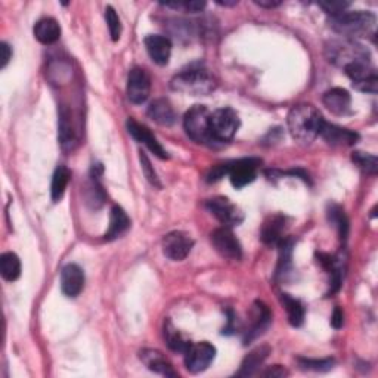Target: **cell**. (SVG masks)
I'll return each mask as SVG.
<instances>
[{"label": "cell", "mask_w": 378, "mask_h": 378, "mask_svg": "<svg viewBox=\"0 0 378 378\" xmlns=\"http://www.w3.org/2000/svg\"><path fill=\"white\" fill-rule=\"evenodd\" d=\"M205 8V2H200V0H191V2H184V9L188 12H201Z\"/></svg>", "instance_id": "obj_41"}, {"label": "cell", "mask_w": 378, "mask_h": 378, "mask_svg": "<svg viewBox=\"0 0 378 378\" xmlns=\"http://www.w3.org/2000/svg\"><path fill=\"white\" fill-rule=\"evenodd\" d=\"M212 242L222 258L229 260H239L242 258V247L230 228L222 226L214 229L212 233Z\"/></svg>", "instance_id": "obj_12"}, {"label": "cell", "mask_w": 378, "mask_h": 378, "mask_svg": "<svg viewBox=\"0 0 378 378\" xmlns=\"http://www.w3.org/2000/svg\"><path fill=\"white\" fill-rule=\"evenodd\" d=\"M148 117L155 121L157 125L170 127L176 123V111L173 105L170 104L164 97H158V100L152 101L148 107Z\"/></svg>", "instance_id": "obj_20"}, {"label": "cell", "mask_w": 378, "mask_h": 378, "mask_svg": "<svg viewBox=\"0 0 378 378\" xmlns=\"http://www.w3.org/2000/svg\"><path fill=\"white\" fill-rule=\"evenodd\" d=\"M281 303L285 308L288 322L292 326H301L304 322V306L303 303L290 294H281Z\"/></svg>", "instance_id": "obj_29"}, {"label": "cell", "mask_w": 378, "mask_h": 378, "mask_svg": "<svg viewBox=\"0 0 378 378\" xmlns=\"http://www.w3.org/2000/svg\"><path fill=\"white\" fill-rule=\"evenodd\" d=\"M141 164H142V170H143V173H145V178L148 179V182L151 185L157 187V188H160V180H158V176L155 173V170L154 167L151 166V162H150V158L146 157V154L141 152Z\"/></svg>", "instance_id": "obj_36"}, {"label": "cell", "mask_w": 378, "mask_h": 378, "mask_svg": "<svg viewBox=\"0 0 378 378\" xmlns=\"http://www.w3.org/2000/svg\"><path fill=\"white\" fill-rule=\"evenodd\" d=\"M343 324H345V313L340 308H336L331 316V325L336 328V330H340V328L343 326Z\"/></svg>", "instance_id": "obj_39"}, {"label": "cell", "mask_w": 378, "mask_h": 378, "mask_svg": "<svg viewBox=\"0 0 378 378\" xmlns=\"http://www.w3.org/2000/svg\"><path fill=\"white\" fill-rule=\"evenodd\" d=\"M59 142L64 151H71L76 145V135L72 130L67 108H61L59 111Z\"/></svg>", "instance_id": "obj_26"}, {"label": "cell", "mask_w": 378, "mask_h": 378, "mask_svg": "<svg viewBox=\"0 0 378 378\" xmlns=\"http://www.w3.org/2000/svg\"><path fill=\"white\" fill-rule=\"evenodd\" d=\"M269 353H271V349L267 346H260V347H255L254 350H251L249 355L244 358V361L241 363V368L237 372V375L238 377L254 375L255 372L259 371V368L262 367V363L266 361V358L269 356Z\"/></svg>", "instance_id": "obj_24"}, {"label": "cell", "mask_w": 378, "mask_h": 378, "mask_svg": "<svg viewBox=\"0 0 378 378\" xmlns=\"http://www.w3.org/2000/svg\"><path fill=\"white\" fill-rule=\"evenodd\" d=\"M347 77L352 80L353 88L359 92L375 95L378 90L377 70L371 63H355L343 68Z\"/></svg>", "instance_id": "obj_7"}, {"label": "cell", "mask_w": 378, "mask_h": 378, "mask_svg": "<svg viewBox=\"0 0 378 378\" xmlns=\"http://www.w3.org/2000/svg\"><path fill=\"white\" fill-rule=\"evenodd\" d=\"M260 164H262V160H259V158H253V157L241 158V160L226 163L228 166L226 175H229L230 184H233L237 189L247 187L255 179V176H258V170Z\"/></svg>", "instance_id": "obj_8"}, {"label": "cell", "mask_w": 378, "mask_h": 378, "mask_svg": "<svg viewBox=\"0 0 378 378\" xmlns=\"http://www.w3.org/2000/svg\"><path fill=\"white\" fill-rule=\"evenodd\" d=\"M170 88L179 93L205 96L210 95L217 88V81L207 68L201 65H192L176 74L170 81Z\"/></svg>", "instance_id": "obj_3"}, {"label": "cell", "mask_w": 378, "mask_h": 378, "mask_svg": "<svg viewBox=\"0 0 378 378\" xmlns=\"http://www.w3.org/2000/svg\"><path fill=\"white\" fill-rule=\"evenodd\" d=\"M288 372L283 368V367H279V365H275V367L269 368L267 371L263 372L265 377H272V378H281V377H285Z\"/></svg>", "instance_id": "obj_42"}, {"label": "cell", "mask_w": 378, "mask_h": 378, "mask_svg": "<svg viewBox=\"0 0 378 378\" xmlns=\"http://www.w3.org/2000/svg\"><path fill=\"white\" fill-rule=\"evenodd\" d=\"M70 182V170L65 166H58L55 173L52 176V185H51V197L54 203L63 200L65 189Z\"/></svg>", "instance_id": "obj_30"}, {"label": "cell", "mask_w": 378, "mask_h": 378, "mask_svg": "<svg viewBox=\"0 0 378 378\" xmlns=\"http://www.w3.org/2000/svg\"><path fill=\"white\" fill-rule=\"evenodd\" d=\"M322 102L336 116H346L350 113L352 97L347 90L341 88H334L325 92L322 96Z\"/></svg>", "instance_id": "obj_22"}, {"label": "cell", "mask_w": 378, "mask_h": 378, "mask_svg": "<svg viewBox=\"0 0 378 378\" xmlns=\"http://www.w3.org/2000/svg\"><path fill=\"white\" fill-rule=\"evenodd\" d=\"M216 358V347L209 341L191 345L185 352V365L187 370L192 374H200L210 367V363Z\"/></svg>", "instance_id": "obj_9"}, {"label": "cell", "mask_w": 378, "mask_h": 378, "mask_svg": "<svg viewBox=\"0 0 378 378\" xmlns=\"http://www.w3.org/2000/svg\"><path fill=\"white\" fill-rule=\"evenodd\" d=\"M12 58V49L8 43H0V68H5Z\"/></svg>", "instance_id": "obj_38"}, {"label": "cell", "mask_w": 378, "mask_h": 378, "mask_svg": "<svg viewBox=\"0 0 378 378\" xmlns=\"http://www.w3.org/2000/svg\"><path fill=\"white\" fill-rule=\"evenodd\" d=\"M352 160H353V163H355L362 170V172H365L367 175H372V176L377 175L378 160H377L375 155L356 151V152H353Z\"/></svg>", "instance_id": "obj_33"}, {"label": "cell", "mask_w": 378, "mask_h": 378, "mask_svg": "<svg viewBox=\"0 0 378 378\" xmlns=\"http://www.w3.org/2000/svg\"><path fill=\"white\" fill-rule=\"evenodd\" d=\"M130 228V219L127 213L121 209L120 205H114L111 210V217H109V228L105 234L107 241L117 239L123 235L126 230Z\"/></svg>", "instance_id": "obj_25"}, {"label": "cell", "mask_w": 378, "mask_h": 378, "mask_svg": "<svg viewBox=\"0 0 378 378\" xmlns=\"http://www.w3.org/2000/svg\"><path fill=\"white\" fill-rule=\"evenodd\" d=\"M205 207L226 228L238 226L244 221L242 212L225 197H214L205 203Z\"/></svg>", "instance_id": "obj_10"}, {"label": "cell", "mask_w": 378, "mask_h": 378, "mask_svg": "<svg viewBox=\"0 0 378 378\" xmlns=\"http://www.w3.org/2000/svg\"><path fill=\"white\" fill-rule=\"evenodd\" d=\"M239 129V117L233 108H221L212 113L210 130L216 143L233 141Z\"/></svg>", "instance_id": "obj_6"}, {"label": "cell", "mask_w": 378, "mask_h": 378, "mask_svg": "<svg viewBox=\"0 0 378 378\" xmlns=\"http://www.w3.org/2000/svg\"><path fill=\"white\" fill-rule=\"evenodd\" d=\"M279 246V263H278V276H285L290 274L292 267V246H294V239L292 238H284Z\"/></svg>", "instance_id": "obj_31"}, {"label": "cell", "mask_w": 378, "mask_h": 378, "mask_svg": "<svg viewBox=\"0 0 378 378\" xmlns=\"http://www.w3.org/2000/svg\"><path fill=\"white\" fill-rule=\"evenodd\" d=\"M210 117L212 113L204 105H194L188 109L184 118V127L194 142L209 146L216 145L210 130Z\"/></svg>", "instance_id": "obj_5"}, {"label": "cell", "mask_w": 378, "mask_h": 378, "mask_svg": "<svg viewBox=\"0 0 378 378\" xmlns=\"http://www.w3.org/2000/svg\"><path fill=\"white\" fill-rule=\"evenodd\" d=\"M217 3L222 5V6H235V5H238V0H233V2H229V0H225V2H222V0H217Z\"/></svg>", "instance_id": "obj_44"}, {"label": "cell", "mask_w": 378, "mask_h": 378, "mask_svg": "<svg viewBox=\"0 0 378 378\" xmlns=\"http://www.w3.org/2000/svg\"><path fill=\"white\" fill-rule=\"evenodd\" d=\"M141 361L146 365V368L152 372L162 374L166 377H178V372L173 370L172 363H170L162 352L152 350V349H143L139 353Z\"/></svg>", "instance_id": "obj_21"}, {"label": "cell", "mask_w": 378, "mask_h": 378, "mask_svg": "<svg viewBox=\"0 0 378 378\" xmlns=\"http://www.w3.org/2000/svg\"><path fill=\"white\" fill-rule=\"evenodd\" d=\"M127 132L130 133L133 139H136L139 143H143L146 148H148L158 158H162V160L168 158L166 150L163 148L162 143L157 141V138L152 135L151 130L148 127H145L143 125L138 123L136 120H133V118L127 120Z\"/></svg>", "instance_id": "obj_15"}, {"label": "cell", "mask_w": 378, "mask_h": 378, "mask_svg": "<svg viewBox=\"0 0 378 378\" xmlns=\"http://www.w3.org/2000/svg\"><path fill=\"white\" fill-rule=\"evenodd\" d=\"M164 338H166L167 346L170 349H172L173 352L184 353V355L191 346V341L180 331H178L170 321L164 322Z\"/></svg>", "instance_id": "obj_28"}, {"label": "cell", "mask_w": 378, "mask_h": 378, "mask_svg": "<svg viewBox=\"0 0 378 378\" xmlns=\"http://www.w3.org/2000/svg\"><path fill=\"white\" fill-rule=\"evenodd\" d=\"M34 38L43 45H54L61 38V26L55 18H42L34 26Z\"/></svg>", "instance_id": "obj_23"}, {"label": "cell", "mask_w": 378, "mask_h": 378, "mask_svg": "<svg viewBox=\"0 0 378 378\" xmlns=\"http://www.w3.org/2000/svg\"><path fill=\"white\" fill-rule=\"evenodd\" d=\"M328 221L337 228L341 241H346L349 234V219L345 210L337 204H330V207H328Z\"/></svg>", "instance_id": "obj_32"}, {"label": "cell", "mask_w": 378, "mask_h": 378, "mask_svg": "<svg viewBox=\"0 0 378 378\" xmlns=\"http://www.w3.org/2000/svg\"><path fill=\"white\" fill-rule=\"evenodd\" d=\"M324 117L310 104H299L290 109L287 116V126L294 141L309 145L316 136H320L324 125Z\"/></svg>", "instance_id": "obj_1"}, {"label": "cell", "mask_w": 378, "mask_h": 378, "mask_svg": "<svg viewBox=\"0 0 378 378\" xmlns=\"http://www.w3.org/2000/svg\"><path fill=\"white\" fill-rule=\"evenodd\" d=\"M320 8H322L328 15L331 17H336L338 14H341V12H345L346 8L350 6V3L347 2H334V0H326V2H320L318 3Z\"/></svg>", "instance_id": "obj_37"}, {"label": "cell", "mask_w": 378, "mask_h": 378, "mask_svg": "<svg viewBox=\"0 0 378 378\" xmlns=\"http://www.w3.org/2000/svg\"><path fill=\"white\" fill-rule=\"evenodd\" d=\"M254 3L260 6V8H266V9H272L281 5V0H254Z\"/></svg>", "instance_id": "obj_43"}, {"label": "cell", "mask_w": 378, "mask_h": 378, "mask_svg": "<svg viewBox=\"0 0 378 378\" xmlns=\"http://www.w3.org/2000/svg\"><path fill=\"white\" fill-rule=\"evenodd\" d=\"M151 77L141 67L132 68L127 77V97L132 104L141 105L150 97Z\"/></svg>", "instance_id": "obj_13"}, {"label": "cell", "mask_w": 378, "mask_h": 378, "mask_svg": "<svg viewBox=\"0 0 378 378\" xmlns=\"http://www.w3.org/2000/svg\"><path fill=\"white\" fill-rule=\"evenodd\" d=\"M287 217L283 214H272L266 219L260 229V239L266 246H278L285 237Z\"/></svg>", "instance_id": "obj_17"}, {"label": "cell", "mask_w": 378, "mask_h": 378, "mask_svg": "<svg viewBox=\"0 0 378 378\" xmlns=\"http://www.w3.org/2000/svg\"><path fill=\"white\" fill-rule=\"evenodd\" d=\"M325 55L330 63L337 67L346 68L355 63H371V54L358 40L337 39L325 45Z\"/></svg>", "instance_id": "obj_4"}, {"label": "cell", "mask_w": 378, "mask_h": 378, "mask_svg": "<svg viewBox=\"0 0 378 378\" xmlns=\"http://www.w3.org/2000/svg\"><path fill=\"white\" fill-rule=\"evenodd\" d=\"M84 288V272L76 263L67 265L61 272V290L70 299L77 297Z\"/></svg>", "instance_id": "obj_16"}, {"label": "cell", "mask_w": 378, "mask_h": 378, "mask_svg": "<svg viewBox=\"0 0 378 378\" xmlns=\"http://www.w3.org/2000/svg\"><path fill=\"white\" fill-rule=\"evenodd\" d=\"M237 316L233 310H228V325L225 326L223 334H234L237 331Z\"/></svg>", "instance_id": "obj_40"}, {"label": "cell", "mask_w": 378, "mask_h": 378, "mask_svg": "<svg viewBox=\"0 0 378 378\" xmlns=\"http://www.w3.org/2000/svg\"><path fill=\"white\" fill-rule=\"evenodd\" d=\"M162 247L166 258H168L170 260L180 262L188 258V254L194 247V241L189 234L182 233V230H173V233L164 235Z\"/></svg>", "instance_id": "obj_11"}, {"label": "cell", "mask_w": 378, "mask_h": 378, "mask_svg": "<svg viewBox=\"0 0 378 378\" xmlns=\"http://www.w3.org/2000/svg\"><path fill=\"white\" fill-rule=\"evenodd\" d=\"M330 27L345 39L356 40L358 38H367L374 34L377 18L370 10H352L330 18Z\"/></svg>", "instance_id": "obj_2"}, {"label": "cell", "mask_w": 378, "mask_h": 378, "mask_svg": "<svg viewBox=\"0 0 378 378\" xmlns=\"http://www.w3.org/2000/svg\"><path fill=\"white\" fill-rule=\"evenodd\" d=\"M145 47L150 58L157 65H167L170 55H172V42L166 36L150 34L145 39Z\"/></svg>", "instance_id": "obj_18"}, {"label": "cell", "mask_w": 378, "mask_h": 378, "mask_svg": "<svg viewBox=\"0 0 378 378\" xmlns=\"http://www.w3.org/2000/svg\"><path fill=\"white\" fill-rule=\"evenodd\" d=\"M300 368L304 371H315V372H326L334 368V359H308L299 358L297 359Z\"/></svg>", "instance_id": "obj_34"}, {"label": "cell", "mask_w": 378, "mask_h": 378, "mask_svg": "<svg viewBox=\"0 0 378 378\" xmlns=\"http://www.w3.org/2000/svg\"><path fill=\"white\" fill-rule=\"evenodd\" d=\"M105 19L108 24V29H109V36H111L113 42H117L121 36V21H120V17L113 6H107Z\"/></svg>", "instance_id": "obj_35"}, {"label": "cell", "mask_w": 378, "mask_h": 378, "mask_svg": "<svg viewBox=\"0 0 378 378\" xmlns=\"http://www.w3.org/2000/svg\"><path fill=\"white\" fill-rule=\"evenodd\" d=\"M0 272L3 279L12 283L21 275V260L15 253H3L0 255Z\"/></svg>", "instance_id": "obj_27"}, {"label": "cell", "mask_w": 378, "mask_h": 378, "mask_svg": "<svg viewBox=\"0 0 378 378\" xmlns=\"http://www.w3.org/2000/svg\"><path fill=\"white\" fill-rule=\"evenodd\" d=\"M250 318V328L246 331V336H244V345L251 343L253 340L267 330V326L271 325L272 321V313L263 301H254Z\"/></svg>", "instance_id": "obj_14"}, {"label": "cell", "mask_w": 378, "mask_h": 378, "mask_svg": "<svg viewBox=\"0 0 378 378\" xmlns=\"http://www.w3.org/2000/svg\"><path fill=\"white\" fill-rule=\"evenodd\" d=\"M320 135L324 138V141L328 145H331V146H352V145H355L359 139V135L356 132L345 129V127H338L336 125L326 123V121H324Z\"/></svg>", "instance_id": "obj_19"}]
</instances>
